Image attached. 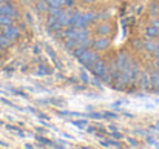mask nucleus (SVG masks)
<instances>
[{"label":"nucleus","instance_id":"nucleus-6","mask_svg":"<svg viewBox=\"0 0 159 149\" xmlns=\"http://www.w3.org/2000/svg\"><path fill=\"white\" fill-rule=\"evenodd\" d=\"M93 45H94V48L98 51H104L110 46V40L105 39V37H101V39H98L96 42H93Z\"/></svg>","mask_w":159,"mask_h":149},{"label":"nucleus","instance_id":"nucleus-13","mask_svg":"<svg viewBox=\"0 0 159 149\" xmlns=\"http://www.w3.org/2000/svg\"><path fill=\"white\" fill-rule=\"evenodd\" d=\"M73 125H74L76 128H79V129H85V128H87V121H84V120H77V121H73Z\"/></svg>","mask_w":159,"mask_h":149},{"label":"nucleus","instance_id":"nucleus-11","mask_svg":"<svg viewBox=\"0 0 159 149\" xmlns=\"http://www.w3.org/2000/svg\"><path fill=\"white\" fill-rule=\"evenodd\" d=\"M48 3V9H53V8H62L65 5V0H47Z\"/></svg>","mask_w":159,"mask_h":149},{"label":"nucleus","instance_id":"nucleus-1","mask_svg":"<svg viewBox=\"0 0 159 149\" xmlns=\"http://www.w3.org/2000/svg\"><path fill=\"white\" fill-rule=\"evenodd\" d=\"M99 14L96 12H73L70 17V26H77V28H85L88 23L98 20Z\"/></svg>","mask_w":159,"mask_h":149},{"label":"nucleus","instance_id":"nucleus-8","mask_svg":"<svg viewBox=\"0 0 159 149\" xmlns=\"http://www.w3.org/2000/svg\"><path fill=\"white\" fill-rule=\"evenodd\" d=\"M12 45V39H9L6 34H0V48H9Z\"/></svg>","mask_w":159,"mask_h":149},{"label":"nucleus","instance_id":"nucleus-2","mask_svg":"<svg viewBox=\"0 0 159 149\" xmlns=\"http://www.w3.org/2000/svg\"><path fill=\"white\" fill-rule=\"evenodd\" d=\"M65 37L66 39H74L77 42H84L85 39H88V31L85 28H77V26H71L65 31ZM80 46V45H79Z\"/></svg>","mask_w":159,"mask_h":149},{"label":"nucleus","instance_id":"nucleus-5","mask_svg":"<svg viewBox=\"0 0 159 149\" xmlns=\"http://www.w3.org/2000/svg\"><path fill=\"white\" fill-rule=\"evenodd\" d=\"M3 34H6L9 39H17L19 36H20V31H19V28H16V26H12V25H8V26H5V29H3Z\"/></svg>","mask_w":159,"mask_h":149},{"label":"nucleus","instance_id":"nucleus-16","mask_svg":"<svg viewBox=\"0 0 159 149\" xmlns=\"http://www.w3.org/2000/svg\"><path fill=\"white\" fill-rule=\"evenodd\" d=\"M2 2H3V0H0V3H2Z\"/></svg>","mask_w":159,"mask_h":149},{"label":"nucleus","instance_id":"nucleus-15","mask_svg":"<svg viewBox=\"0 0 159 149\" xmlns=\"http://www.w3.org/2000/svg\"><path fill=\"white\" fill-rule=\"evenodd\" d=\"M85 2H94V0H85Z\"/></svg>","mask_w":159,"mask_h":149},{"label":"nucleus","instance_id":"nucleus-3","mask_svg":"<svg viewBox=\"0 0 159 149\" xmlns=\"http://www.w3.org/2000/svg\"><path fill=\"white\" fill-rule=\"evenodd\" d=\"M99 60V57H98V54L96 52H93V51H84V54L79 57V62L84 65V66H87V68H91L96 62Z\"/></svg>","mask_w":159,"mask_h":149},{"label":"nucleus","instance_id":"nucleus-10","mask_svg":"<svg viewBox=\"0 0 159 149\" xmlns=\"http://www.w3.org/2000/svg\"><path fill=\"white\" fill-rule=\"evenodd\" d=\"M8 25H12V17L0 12V26H8Z\"/></svg>","mask_w":159,"mask_h":149},{"label":"nucleus","instance_id":"nucleus-4","mask_svg":"<svg viewBox=\"0 0 159 149\" xmlns=\"http://www.w3.org/2000/svg\"><path fill=\"white\" fill-rule=\"evenodd\" d=\"M91 71L94 72L96 77H101V79H108V72H107V65L105 62L102 60H98L93 66H91Z\"/></svg>","mask_w":159,"mask_h":149},{"label":"nucleus","instance_id":"nucleus-9","mask_svg":"<svg viewBox=\"0 0 159 149\" xmlns=\"http://www.w3.org/2000/svg\"><path fill=\"white\" fill-rule=\"evenodd\" d=\"M110 32H111V26L110 25L104 23V25H99L98 26V34L99 36H108Z\"/></svg>","mask_w":159,"mask_h":149},{"label":"nucleus","instance_id":"nucleus-7","mask_svg":"<svg viewBox=\"0 0 159 149\" xmlns=\"http://www.w3.org/2000/svg\"><path fill=\"white\" fill-rule=\"evenodd\" d=\"M0 12L2 14H6V15H11V17H14L17 12H16V9H14V6H11V5H3V3H0Z\"/></svg>","mask_w":159,"mask_h":149},{"label":"nucleus","instance_id":"nucleus-12","mask_svg":"<svg viewBox=\"0 0 159 149\" xmlns=\"http://www.w3.org/2000/svg\"><path fill=\"white\" fill-rule=\"evenodd\" d=\"M47 6H48L47 0H39L37 2V9L39 11H47Z\"/></svg>","mask_w":159,"mask_h":149},{"label":"nucleus","instance_id":"nucleus-14","mask_svg":"<svg viewBox=\"0 0 159 149\" xmlns=\"http://www.w3.org/2000/svg\"><path fill=\"white\" fill-rule=\"evenodd\" d=\"M65 5H68V6H73V5H74V2H73V0H65Z\"/></svg>","mask_w":159,"mask_h":149}]
</instances>
